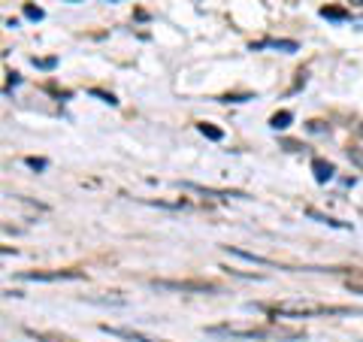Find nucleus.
<instances>
[{"mask_svg":"<svg viewBox=\"0 0 363 342\" xmlns=\"http://www.w3.org/2000/svg\"><path fill=\"white\" fill-rule=\"evenodd\" d=\"M321 15L324 18H330V21H348L351 15H348V9H339V6H324L321 9Z\"/></svg>","mask_w":363,"mask_h":342,"instance_id":"obj_9","label":"nucleus"},{"mask_svg":"<svg viewBox=\"0 0 363 342\" xmlns=\"http://www.w3.org/2000/svg\"><path fill=\"white\" fill-rule=\"evenodd\" d=\"M67 3H79V0H67Z\"/></svg>","mask_w":363,"mask_h":342,"instance_id":"obj_18","label":"nucleus"},{"mask_svg":"<svg viewBox=\"0 0 363 342\" xmlns=\"http://www.w3.org/2000/svg\"><path fill=\"white\" fill-rule=\"evenodd\" d=\"M154 288H167V291H218L209 282H154Z\"/></svg>","mask_w":363,"mask_h":342,"instance_id":"obj_3","label":"nucleus"},{"mask_svg":"<svg viewBox=\"0 0 363 342\" xmlns=\"http://www.w3.org/2000/svg\"><path fill=\"white\" fill-rule=\"evenodd\" d=\"M42 9L39 6H33V3H24V18H30V21H42Z\"/></svg>","mask_w":363,"mask_h":342,"instance_id":"obj_12","label":"nucleus"},{"mask_svg":"<svg viewBox=\"0 0 363 342\" xmlns=\"http://www.w3.org/2000/svg\"><path fill=\"white\" fill-rule=\"evenodd\" d=\"M224 252H227V255H233V258H242V261L261 264V267H276V261H270V258H261V255H251V252H242V249H236V246H224Z\"/></svg>","mask_w":363,"mask_h":342,"instance_id":"obj_6","label":"nucleus"},{"mask_svg":"<svg viewBox=\"0 0 363 342\" xmlns=\"http://www.w3.org/2000/svg\"><path fill=\"white\" fill-rule=\"evenodd\" d=\"M312 173H315V182H321V185H327L330 179H333V164L330 161H324V158H315L312 161Z\"/></svg>","mask_w":363,"mask_h":342,"instance_id":"obj_4","label":"nucleus"},{"mask_svg":"<svg viewBox=\"0 0 363 342\" xmlns=\"http://www.w3.org/2000/svg\"><path fill=\"white\" fill-rule=\"evenodd\" d=\"M24 164H27L30 170H45V167H48L45 158H24Z\"/></svg>","mask_w":363,"mask_h":342,"instance_id":"obj_13","label":"nucleus"},{"mask_svg":"<svg viewBox=\"0 0 363 342\" xmlns=\"http://www.w3.org/2000/svg\"><path fill=\"white\" fill-rule=\"evenodd\" d=\"M36 339H45V342H67V339H58V336H36Z\"/></svg>","mask_w":363,"mask_h":342,"instance_id":"obj_17","label":"nucleus"},{"mask_svg":"<svg viewBox=\"0 0 363 342\" xmlns=\"http://www.w3.org/2000/svg\"><path fill=\"white\" fill-rule=\"evenodd\" d=\"M291 121H294V112L282 109V112H276V115L270 118V127H273V130H288V127H291Z\"/></svg>","mask_w":363,"mask_h":342,"instance_id":"obj_7","label":"nucleus"},{"mask_svg":"<svg viewBox=\"0 0 363 342\" xmlns=\"http://www.w3.org/2000/svg\"><path fill=\"white\" fill-rule=\"evenodd\" d=\"M58 61L55 58H33V67H39V70H51Z\"/></svg>","mask_w":363,"mask_h":342,"instance_id":"obj_14","label":"nucleus"},{"mask_svg":"<svg viewBox=\"0 0 363 342\" xmlns=\"http://www.w3.org/2000/svg\"><path fill=\"white\" fill-rule=\"evenodd\" d=\"M21 279H27V282H61V279H85V273H79V270H55V273H21Z\"/></svg>","mask_w":363,"mask_h":342,"instance_id":"obj_2","label":"nucleus"},{"mask_svg":"<svg viewBox=\"0 0 363 342\" xmlns=\"http://www.w3.org/2000/svg\"><path fill=\"white\" fill-rule=\"evenodd\" d=\"M351 309L342 306H315V303H279L273 315H288V318H303V315H348Z\"/></svg>","mask_w":363,"mask_h":342,"instance_id":"obj_1","label":"nucleus"},{"mask_svg":"<svg viewBox=\"0 0 363 342\" xmlns=\"http://www.w3.org/2000/svg\"><path fill=\"white\" fill-rule=\"evenodd\" d=\"M100 330L112 333V336H121V339H127V342H161V339H148L142 333H133V330H124V327H109V324H100Z\"/></svg>","mask_w":363,"mask_h":342,"instance_id":"obj_5","label":"nucleus"},{"mask_svg":"<svg viewBox=\"0 0 363 342\" xmlns=\"http://www.w3.org/2000/svg\"><path fill=\"white\" fill-rule=\"evenodd\" d=\"M360 133H363V127H360Z\"/></svg>","mask_w":363,"mask_h":342,"instance_id":"obj_19","label":"nucleus"},{"mask_svg":"<svg viewBox=\"0 0 363 342\" xmlns=\"http://www.w3.org/2000/svg\"><path fill=\"white\" fill-rule=\"evenodd\" d=\"M264 45H270V48H276V52H297V48H300L294 39H267Z\"/></svg>","mask_w":363,"mask_h":342,"instance_id":"obj_11","label":"nucleus"},{"mask_svg":"<svg viewBox=\"0 0 363 342\" xmlns=\"http://www.w3.org/2000/svg\"><path fill=\"white\" fill-rule=\"evenodd\" d=\"M345 288H348L351 294H363V282H351V279H348V282H345Z\"/></svg>","mask_w":363,"mask_h":342,"instance_id":"obj_16","label":"nucleus"},{"mask_svg":"<svg viewBox=\"0 0 363 342\" xmlns=\"http://www.w3.org/2000/svg\"><path fill=\"white\" fill-rule=\"evenodd\" d=\"M91 94H94V97H100V100H103V103H109V106H115V103H118V100H115L112 94H106V91H97V88H94Z\"/></svg>","mask_w":363,"mask_h":342,"instance_id":"obj_15","label":"nucleus"},{"mask_svg":"<svg viewBox=\"0 0 363 342\" xmlns=\"http://www.w3.org/2000/svg\"><path fill=\"white\" fill-rule=\"evenodd\" d=\"M306 215H309V218H315V221H321V224H327V227H336V230H348V224H345V221L327 218V215H321V212H315V209H309Z\"/></svg>","mask_w":363,"mask_h":342,"instance_id":"obj_8","label":"nucleus"},{"mask_svg":"<svg viewBox=\"0 0 363 342\" xmlns=\"http://www.w3.org/2000/svg\"><path fill=\"white\" fill-rule=\"evenodd\" d=\"M197 130H200L206 139H212V142L224 139V130H221V127H215V124H206V121H203V124H197Z\"/></svg>","mask_w":363,"mask_h":342,"instance_id":"obj_10","label":"nucleus"}]
</instances>
